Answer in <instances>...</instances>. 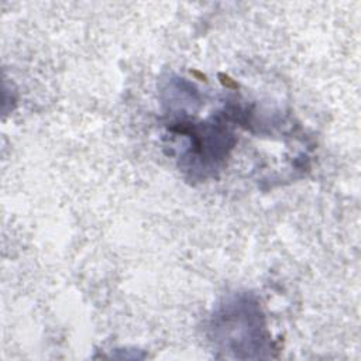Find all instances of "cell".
<instances>
[{"mask_svg": "<svg viewBox=\"0 0 361 361\" xmlns=\"http://www.w3.org/2000/svg\"><path fill=\"white\" fill-rule=\"evenodd\" d=\"M209 338L226 358L271 357L272 343L259 300L247 292L224 298L209 320Z\"/></svg>", "mask_w": 361, "mask_h": 361, "instance_id": "cell-1", "label": "cell"}, {"mask_svg": "<svg viewBox=\"0 0 361 361\" xmlns=\"http://www.w3.org/2000/svg\"><path fill=\"white\" fill-rule=\"evenodd\" d=\"M241 114L243 107L240 104H228L227 109L216 113L207 121L192 123L178 117L169 124L171 133L188 140L179 165L192 180H204L220 171L235 144L228 123H240Z\"/></svg>", "mask_w": 361, "mask_h": 361, "instance_id": "cell-2", "label": "cell"}]
</instances>
